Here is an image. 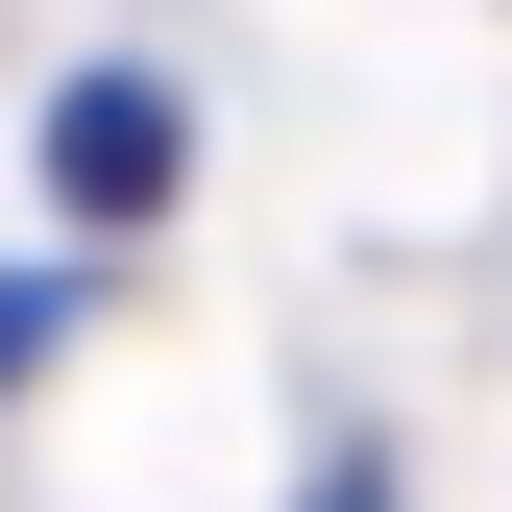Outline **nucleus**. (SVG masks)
<instances>
[{
    "instance_id": "1",
    "label": "nucleus",
    "mask_w": 512,
    "mask_h": 512,
    "mask_svg": "<svg viewBox=\"0 0 512 512\" xmlns=\"http://www.w3.org/2000/svg\"><path fill=\"white\" fill-rule=\"evenodd\" d=\"M171 171H196V122H171V74H74V98H49V196H74V220H147Z\"/></svg>"
},
{
    "instance_id": "2",
    "label": "nucleus",
    "mask_w": 512,
    "mask_h": 512,
    "mask_svg": "<svg viewBox=\"0 0 512 512\" xmlns=\"http://www.w3.org/2000/svg\"><path fill=\"white\" fill-rule=\"evenodd\" d=\"M49 317H74V269H0V391L49 366Z\"/></svg>"
},
{
    "instance_id": "3",
    "label": "nucleus",
    "mask_w": 512,
    "mask_h": 512,
    "mask_svg": "<svg viewBox=\"0 0 512 512\" xmlns=\"http://www.w3.org/2000/svg\"><path fill=\"white\" fill-rule=\"evenodd\" d=\"M293 512H415V488H391V439H317V488H293Z\"/></svg>"
}]
</instances>
